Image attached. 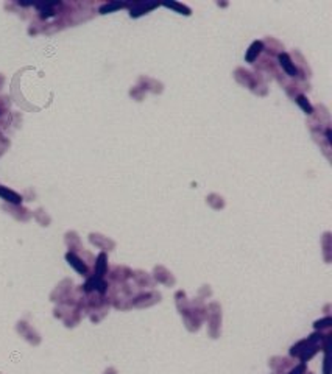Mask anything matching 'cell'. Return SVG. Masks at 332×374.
Here are the masks:
<instances>
[{
    "mask_svg": "<svg viewBox=\"0 0 332 374\" xmlns=\"http://www.w3.org/2000/svg\"><path fill=\"white\" fill-rule=\"evenodd\" d=\"M279 62H281V66H283V69H284L290 76H295V75L298 73L297 67L292 64V59L289 58V55L281 53V55H279Z\"/></svg>",
    "mask_w": 332,
    "mask_h": 374,
    "instance_id": "obj_1",
    "label": "cell"
},
{
    "mask_svg": "<svg viewBox=\"0 0 332 374\" xmlns=\"http://www.w3.org/2000/svg\"><path fill=\"white\" fill-rule=\"evenodd\" d=\"M262 48H264V45H262V42L261 41H256V42H253L251 44V47L248 48V51H247V55H245V59L248 61V62H253L254 59L258 58V55L262 51Z\"/></svg>",
    "mask_w": 332,
    "mask_h": 374,
    "instance_id": "obj_2",
    "label": "cell"
},
{
    "mask_svg": "<svg viewBox=\"0 0 332 374\" xmlns=\"http://www.w3.org/2000/svg\"><path fill=\"white\" fill-rule=\"evenodd\" d=\"M297 103H298V105L306 111V112H308V114H312V106L309 105V101L308 100H306L303 95H300L298 98H297Z\"/></svg>",
    "mask_w": 332,
    "mask_h": 374,
    "instance_id": "obj_3",
    "label": "cell"
},
{
    "mask_svg": "<svg viewBox=\"0 0 332 374\" xmlns=\"http://www.w3.org/2000/svg\"><path fill=\"white\" fill-rule=\"evenodd\" d=\"M0 193H2L3 197H6V198H9V201H14V203H19V197L17 195H14L12 192H6V190H0Z\"/></svg>",
    "mask_w": 332,
    "mask_h": 374,
    "instance_id": "obj_4",
    "label": "cell"
},
{
    "mask_svg": "<svg viewBox=\"0 0 332 374\" xmlns=\"http://www.w3.org/2000/svg\"><path fill=\"white\" fill-rule=\"evenodd\" d=\"M167 6H170V8H175V9H178V11H184V14H189V9H187L186 6L176 5V3H167Z\"/></svg>",
    "mask_w": 332,
    "mask_h": 374,
    "instance_id": "obj_5",
    "label": "cell"
}]
</instances>
